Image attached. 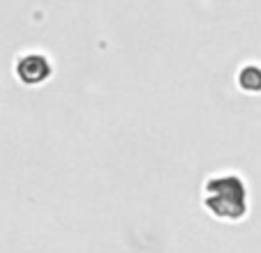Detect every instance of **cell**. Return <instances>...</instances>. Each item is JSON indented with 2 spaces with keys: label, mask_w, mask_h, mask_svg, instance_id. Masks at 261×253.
Returning <instances> with one entry per match:
<instances>
[{
  "label": "cell",
  "mask_w": 261,
  "mask_h": 253,
  "mask_svg": "<svg viewBox=\"0 0 261 253\" xmlns=\"http://www.w3.org/2000/svg\"><path fill=\"white\" fill-rule=\"evenodd\" d=\"M14 74L23 85H42L51 78L54 67H51V60L46 58L42 51H25L16 58L14 62Z\"/></svg>",
  "instance_id": "cell-2"
},
{
  "label": "cell",
  "mask_w": 261,
  "mask_h": 253,
  "mask_svg": "<svg viewBox=\"0 0 261 253\" xmlns=\"http://www.w3.org/2000/svg\"><path fill=\"white\" fill-rule=\"evenodd\" d=\"M203 207L220 221H241L247 214V186L236 173H215L203 182Z\"/></svg>",
  "instance_id": "cell-1"
},
{
  "label": "cell",
  "mask_w": 261,
  "mask_h": 253,
  "mask_svg": "<svg viewBox=\"0 0 261 253\" xmlns=\"http://www.w3.org/2000/svg\"><path fill=\"white\" fill-rule=\"evenodd\" d=\"M238 85L245 92H261V65H245V67H241Z\"/></svg>",
  "instance_id": "cell-3"
}]
</instances>
